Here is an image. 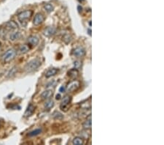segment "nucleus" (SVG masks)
Masks as SVG:
<instances>
[{
    "label": "nucleus",
    "mask_w": 164,
    "mask_h": 145,
    "mask_svg": "<svg viewBox=\"0 0 164 145\" xmlns=\"http://www.w3.org/2000/svg\"><path fill=\"white\" fill-rule=\"evenodd\" d=\"M81 65H82V64L80 61H75V62H74V66H75V69L78 70L79 68H80Z\"/></svg>",
    "instance_id": "nucleus-25"
},
{
    "label": "nucleus",
    "mask_w": 164,
    "mask_h": 145,
    "mask_svg": "<svg viewBox=\"0 0 164 145\" xmlns=\"http://www.w3.org/2000/svg\"><path fill=\"white\" fill-rule=\"evenodd\" d=\"M33 15V11L31 10H24V11L20 12L18 15V19L21 23L25 22L27 20H29L31 17Z\"/></svg>",
    "instance_id": "nucleus-3"
},
{
    "label": "nucleus",
    "mask_w": 164,
    "mask_h": 145,
    "mask_svg": "<svg viewBox=\"0 0 164 145\" xmlns=\"http://www.w3.org/2000/svg\"><path fill=\"white\" fill-rule=\"evenodd\" d=\"M17 72H18V68H17V67H13V68H11V69L10 70V71L7 73V78L13 77V76H14L15 74H16Z\"/></svg>",
    "instance_id": "nucleus-20"
},
{
    "label": "nucleus",
    "mask_w": 164,
    "mask_h": 145,
    "mask_svg": "<svg viewBox=\"0 0 164 145\" xmlns=\"http://www.w3.org/2000/svg\"><path fill=\"white\" fill-rule=\"evenodd\" d=\"M54 106V102L52 100H49L47 102L45 103V108L47 110H50V109H52Z\"/></svg>",
    "instance_id": "nucleus-24"
},
{
    "label": "nucleus",
    "mask_w": 164,
    "mask_h": 145,
    "mask_svg": "<svg viewBox=\"0 0 164 145\" xmlns=\"http://www.w3.org/2000/svg\"><path fill=\"white\" fill-rule=\"evenodd\" d=\"M45 21V17L44 15H42V13H37L35 15V18H34L33 20V24L35 26H39Z\"/></svg>",
    "instance_id": "nucleus-8"
},
{
    "label": "nucleus",
    "mask_w": 164,
    "mask_h": 145,
    "mask_svg": "<svg viewBox=\"0 0 164 145\" xmlns=\"http://www.w3.org/2000/svg\"><path fill=\"white\" fill-rule=\"evenodd\" d=\"M53 93L52 90H47L43 92L40 97H41V98L42 100H48L49 98H50L53 96Z\"/></svg>",
    "instance_id": "nucleus-13"
},
{
    "label": "nucleus",
    "mask_w": 164,
    "mask_h": 145,
    "mask_svg": "<svg viewBox=\"0 0 164 145\" xmlns=\"http://www.w3.org/2000/svg\"><path fill=\"white\" fill-rule=\"evenodd\" d=\"M67 75L69 78H71V79H76V78L78 76L79 72L77 69H75V68H72V69L69 70V71H68Z\"/></svg>",
    "instance_id": "nucleus-15"
},
{
    "label": "nucleus",
    "mask_w": 164,
    "mask_h": 145,
    "mask_svg": "<svg viewBox=\"0 0 164 145\" xmlns=\"http://www.w3.org/2000/svg\"><path fill=\"white\" fill-rule=\"evenodd\" d=\"M17 55V51L15 48H10L7 50L2 56V60L4 63H9L15 58Z\"/></svg>",
    "instance_id": "nucleus-2"
},
{
    "label": "nucleus",
    "mask_w": 164,
    "mask_h": 145,
    "mask_svg": "<svg viewBox=\"0 0 164 145\" xmlns=\"http://www.w3.org/2000/svg\"><path fill=\"white\" fill-rule=\"evenodd\" d=\"M83 127L85 129H86V130H88V129L91 128V127H92V122H91V114L89 115L88 117H87V119H86V121L83 124Z\"/></svg>",
    "instance_id": "nucleus-16"
},
{
    "label": "nucleus",
    "mask_w": 164,
    "mask_h": 145,
    "mask_svg": "<svg viewBox=\"0 0 164 145\" xmlns=\"http://www.w3.org/2000/svg\"><path fill=\"white\" fill-rule=\"evenodd\" d=\"M61 96L60 94H57L56 96H55V99L56 100H60L61 99Z\"/></svg>",
    "instance_id": "nucleus-27"
},
{
    "label": "nucleus",
    "mask_w": 164,
    "mask_h": 145,
    "mask_svg": "<svg viewBox=\"0 0 164 145\" xmlns=\"http://www.w3.org/2000/svg\"><path fill=\"white\" fill-rule=\"evenodd\" d=\"M42 65L41 60L39 58L33 59L32 60L29 61L24 67V70L26 73H32L37 71Z\"/></svg>",
    "instance_id": "nucleus-1"
},
{
    "label": "nucleus",
    "mask_w": 164,
    "mask_h": 145,
    "mask_svg": "<svg viewBox=\"0 0 164 145\" xmlns=\"http://www.w3.org/2000/svg\"><path fill=\"white\" fill-rule=\"evenodd\" d=\"M58 72V68H50V69H49L48 71L45 73V77L47 78V79H49V78L56 75Z\"/></svg>",
    "instance_id": "nucleus-14"
},
{
    "label": "nucleus",
    "mask_w": 164,
    "mask_h": 145,
    "mask_svg": "<svg viewBox=\"0 0 164 145\" xmlns=\"http://www.w3.org/2000/svg\"><path fill=\"white\" fill-rule=\"evenodd\" d=\"M30 49H31V46H29V44L21 45V46L19 47V48H18V52H19L21 54H24L29 52Z\"/></svg>",
    "instance_id": "nucleus-12"
},
{
    "label": "nucleus",
    "mask_w": 164,
    "mask_h": 145,
    "mask_svg": "<svg viewBox=\"0 0 164 145\" xmlns=\"http://www.w3.org/2000/svg\"><path fill=\"white\" fill-rule=\"evenodd\" d=\"M65 87H63V86H61V87H60V89H59V92H61V93H64L65 92Z\"/></svg>",
    "instance_id": "nucleus-26"
},
{
    "label": "nucleus",
    "mask_w": 164,
    "mask_h": 145,
    "mask_svg": "<svg viewBox=\"0 0 164 145\" xmlns=\"http://www.w3.org/2000/svg\"><path fill=\"white\" fill-rule=\"evenodd\" d=\"M43 9L47 12L50 13V12L53 11L54 7L52 4H50V3H47V4H45L44 5H43Z\"/></svg>",
    "instance_id": "nucleus-19"
},
{
    "label": "nucleus",
    "mask_w": 164,
    "mask_h": 145,
    "mask_svg": "<svg viewBox=\"0 0 164 145\" xmlns=\"http://www.w3.org/2000/svg\"><path fill=\"white\" fill-rule=\"evenodd\" d=\"M21 36V33L19 32H12L10 35V40L12 41H15V40H18Z\"/></svg>",
    "instance_id": "nucleus-17"
},
{
    "label": "nucleus",
    "mask_w": 164,
    "mask_h": 145,
    "mask_svg": "<svg viewBox=\"0 0 164 145\" xmlns=\"http://www.w3.org/2000/svg\"><path fill=\"white\" fill-rule=\"evenodd\" d=\"M80 87V82L77 80H74L72 82H71L70 83H69L66 86V91L69 93H73V92L76 91L78 90Z\"/></svg>",
    "instance_id": "nucleus-4"
},
{
    "label": "nucleus",
    "mask_w": 164,
    "mask_h": 145,
    "mask_svg": "<svg viewBox=\"0 0 164 145\" xmlns=\"http://www.w3.org/2000/svg\"><path fill=\"white\" fill-rule=\"evenodd\" d=\"M55 33H56V28L53 27V26H49V27L45 29V30L43 31V35L47 37L53 36Z\"/></svg>",
    "instance_id": "nucleus-9"
},
{
    "label": "nucleus",
    "mask_w": 164,
    "mask_h": 145,
    "mask_svg": "<svg viewBox=\"0 0 164 145\" xmlns=\"http://www.w3.org/2000/svg\"><path fill=\"white\" fill-rule=\"evenodd\" d=\"M39 41H40L39 37L35 36V35H31V36H29L27 38L28 44H29L30 46H32V47L37 46Z\"/></svg>",
    "instance_id": "nucleus-7"
},
{
    "label": "nucleus",
    "mask_w": 164,
    "mask_h": 145,
    "mask_svg": "<svg viewBox=\"0 0 164 145\" xmlns=\"http://www.w3.org/2000/svg\"><path fill=\"white\" fill-rule=\"evenodd\" d=\"M35 111V107L34 106L32 103L29 104L27 109H26V111H25V114H24V117H31L32 114H33Z\"/></svg>",
    "instance_id": "nucleus-11"
},
{
    "label": "nucleus",
    "mask_w": 164,
    "mask_h": 145,
    "mask_svg": "<svg viewBox=\"0 0 164 145\" xmlns=\"http://www.w3.org/2000/svg\"><path fill=\"white\" fill-rule=\"evenodd\" d=\"M1 42H0V48H1Z\"/></svg>",
    "instance_id": "nucleus-30"
},
{
    "label": "nucleus",
    "mask_w": 164,
    "mask_h": 145,
    "mask_svg": "<svg viewBox=\"0 0 164 145\" xmlns=\"http://www.w3.org/2000/svg\"><path fill=\"white\" fill-rule=\"evenodd\" d=\"M83 139L81 137H75L73 140H72V144L75 145H82L83 144Z\"/></svg>",
    "instance_id": "nucleus-23"
},
{
    "label": "nucleus",
    "mask_w": 164,
    "mask_h": 145,
    "mask_svg": "<svg viewBox=\"0 0 164 145\" xmlns=\"http://www.w3.org/2000/svg\"><path fill=\"white\" fill-rule=\"evenodd\" d=\"M62 40L66 44H68V43H70L71 40H72V37H71V35H69V33H66L63 35Z\"/></svg>",
    "instance_id": "nucleus-22"
},
{
    "label": "nucleus",
    "mask_w": 164,
    "mask_h": 145,
    "mask_svg": "<svg viewBox=\"0 0 164 145\" xmlns=\"http://www.w3.org/2000/svg\"><path fill=\"white\" fill-rule=\"evenodd\" d=\"M88 32L89 35H91V29H88Z\"/></svg>",
    "instance_id": "nucleus-28"
},
{
    "label": "nucleus",
    "mask_w": 164,
    "mask_h": 145,
    "mask_svg": "<svg viewBox=\"0 0 164 145\" xmlns=\"http://www.w3.org/2000/svg\"><path fill=\"white\" fill-rule=\"evenodd\" d=\"M73 55L77 58H80V57H83L86 55V50L81 46H78V47L75 48L73 50Z\"/></svg>",
    "instance_id": "nucleus-6"
},
{
    "label": "nucleus",
    "mask_w": 164,
    "mask_h": 145,
    "mask_svg": "<svg viewBox=\"0 0 164 145\" xmlns=\"http://www.w3.org/2000/svg\"><path fill=\"white\" fill-rule=\"evenodd\" d=\"M18 25L15 21H10L5 24V29L9 31H14L18 29Z\"/></svg>",
    "instance_id": "nucleus-10"
},
{
    "label": "nucleus",
    "mask_w": 164,
    "mask_h": 145,
    "mask_svg": "<svg viewBox=\"0 0 164 145\" xmlns=\"http://www.w3.org/2000/svg\"><path fill=\"white\" fill-rule=\"evenodd\" d=\"M89 25H90V26H91V21H90V22H89Z\"/></svg>",
    "instance_id": "nucleus-29"
},
{
    "label": "nucleus",
    "mask_w": 164,
    "mask_h": 145,
    "mask_svg": "<svg viewBox=\"0 0 164 145\" xmlns=\"http://www.w3.org/2000/svg\"><path fill=\"white\" fill-rule=\"evenodd\" d=\"M71 101H72V97L69 95H66L64 98H63L62 101L61 103V105H60V109L62 111H66L68 109V106L70 104Z\"/></svg>",
    "instance_id": "nucleus-5"
},
{
    "label": "nucleus",
    "mask_w": 164,
    "mask_h": 145,
    "mask_svg": "<svg viewBox=\"0 0 164 145\" xmlns=\"http://www.w3.org/2000/svg\"><path fill=\"white\" fill-rule=\"evenodd\" d=\"M52 117L53 118H54L55 119H58V120L62 119L63 118V115L62 114L60 113L59 111H54L53 113Z\"/></svg>",
    "instance_id": "nucleus-21"
},
{
    "label": "nucleus",
    "mask_w": 164,
    "mask_h": 145,
    "mask_svg": "<svg viewBox=\"0 0 164 145\" xmlns=\"http://www.w3.org/2000/svg\"><path fill=\"white\" fill-rule=\"evenodd\" d=\"M42 130L41 128L35 129V130H32V131L29 132V133H28V136H29V137L37 136L40 135V134L42 133Z\"/></svg>",
    "instance_id": "nucleus-18"
}]
</instances>
